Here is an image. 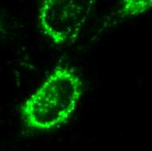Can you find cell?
Listing matches in <instances>:
<instances>
[{"label": "cell", "instance_id": "cell-3", "mask_svg": "<svg viewBox=\"0 0 152 151\" xmlns=\"http://www.w3.org/2000/svg\"><path fill=\"white\" fill-rule=\"evenodd\" d=\"M152 10V0H121L115 17L122 20L144 14Z\"/></svg>", "mask_w": 152, "mask_h": 151}, {"label": "cell", "instance_id": "cell-1", "mask_svg": "<svg viewBox=\"0 0 152 151\" xmlns=\"http://www.w3.org/2000/svg\"><path fill=\"white\" fill-rule=\"evenodd\" d=\"M82 93V80L75 69L58 66L23 101L21 119L31 130H55L71 120Z\"/></svg>", "mask_w": 152, "mask_h": 151}, {"label": "cell", "instance_id": "cell-2", "mask_svg": "<svg viewBox=\"0 0 152 151\" xmlns=\"http://www.w3.org/2000/svg\"><path fill=\"white\" fill-rule=\"evenodd\" d=\"M98 0H41L39 26L54 45L72 44L80 36Z\"/></svg>", "mask_w": 152, "mask_h": 151}]
</instances>
